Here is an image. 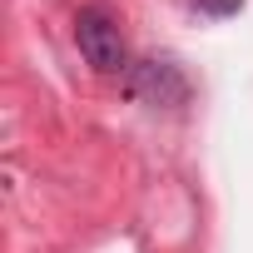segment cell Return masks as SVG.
Masks as SVG:
<instances>
[{
	"mask_svg": "<svg viewBox=\"0 0 253 253\" xmlns=\"http://www.w3.org/2000/svg\"><path fill=\"white\" fill-rule=\"evenodd\" d=\"M75 45L84 55V65L94 75H129V50H124V35L119 25L104 15V10H80L75 15Z\"/></svg>",
	"mask_w": 253,
	"mask_h": 253,
	"instance_id": "cell-1",
	"label": "cell"
},
{
	"mask_svg": "<svg viewBox=\"0 0 253 253\" xmlns=\"http://www.w3.org/2000/svg\"><path fill=\"white\" fill-rule=\"evenodd\" d=\"M129 89L144 99V104H164V109H179L189 99V80L174 60H139L129 65Z\"/></svg>",
	"mask_w": 253,
	"mask_h": 253,
	"instance_id": "cell-2",
	"label": "cell"
},
{
	"mask_svg": "<svg viewBox=\"0 0 253 253\" xmlns=\"http://www.w3.org/2000/svg\"><path fill=\"white\" fill-rule=\"evenodd\" d=\"M194 5H199L204 15H218V20H223V15H238V10H243V0H194Z\"/></svg>",
	"mask_w": 253,
	"mask_h": 253,
	"instance_id": "cell-3",
	"label": "cell"
}]
</instances>
